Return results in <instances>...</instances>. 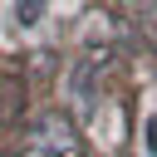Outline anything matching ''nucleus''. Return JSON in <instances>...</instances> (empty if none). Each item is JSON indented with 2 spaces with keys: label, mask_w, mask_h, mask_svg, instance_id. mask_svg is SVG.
Masks as SVG:
<instances>
[{
  "label": "nucleus",
  "mask_w": 157,
  "mask_h": 157,
  "mask_svg": "<svg viewBox=\"0 0 157 157\" xmlns=\"http://www.w3.org/2000/svg\"><path fill=\"white\" fill-rule=\"evenodd\" d=\"M5 15H10V25H15V29H25V34H29V29H39V25H44V15H49V5H39V0H29V5H10Z\"/></svg>",
  "instance_id": "f257e3e1"
},
{
  "label": "nucleus",
  "mask_w": 157,
  "mask_h": 157,
  "mask_svg": "<svg viewBox=\"0 0 157 157\" xmlns=\"http://www.w3.org/2000/svg\"><path fill=\"white\" fill-rule=\"evenodd\" d=\"M142 152H147V157H157V113L142 123Z\"/></svg>",
  "instance_id": "f03ea898"
}]
</instances>
